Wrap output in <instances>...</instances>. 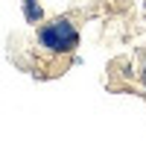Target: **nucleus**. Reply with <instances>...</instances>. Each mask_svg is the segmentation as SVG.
I'll list each match as a JSON object with an SVG mask.
<instances>
[{"label": "nucleus", "mask_w": 146, "mask_h": 141, "mask_svg": "<svg viewBox=\"0 0 146 141\" xmlns=\"http://www.w3.org/2000/svg\"><path fill=\"white\" fill-rule=\"evenodd\" d=\"M79 47V27L70 15H58L50 21L35 23V53L44 56L47 62H64L76 53Z\"/></svg>", "instance_id": "obj_1"}, {"label": "nucleus", "mask_w": 146, "mask_h": 141, "mask_svg": "<svg viewBox=\"0 0 146 141\" xmlns=\"http://www.w3.org/2000/svg\"><path fill=\"white\" fill-rule=\"evenodd\" d=\"M23 18H27V23H41L44 21V9L38 0H23Z\"/></svg>", "instance_id": "obj_2"}, {"label": "nucleus", "mask_w": 146, "mask_h": 141, "mask_svg": "<svg viewBox=\"0 0 146 141\" xmlns=\"http://www.w3.org/2000/svg\"><path fill=\"white\" fill-rule=\"evenodd\" d=\"M140 79H143V88H146V65H143V70H140Z\"/></svg>", "instance_id": "obj_3"}]
</instances>
